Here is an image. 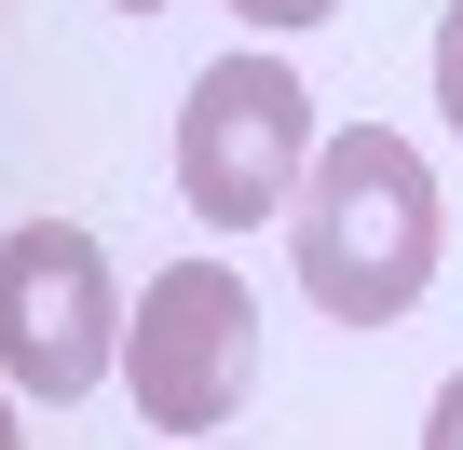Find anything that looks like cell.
<instances>
[{
    "label": "cell",
    "mask_w": 463,
    "mask_h": 450,
    "mask_svg": "<svg viewBox=\"0 0 463 450\" xmlns=\"http://www.w3.org/2000/svg\"><path fill=\"white\" fill-rule=\"evenodd\" d=\"M436 164L395 137V123H341L287 205V260H300V301L341 314V328H395L422 287H436Z\"/></svg>",
    "instance_id": "cell-1"
},
{
    "label": "cell",
    "mask_w": 463,
    "mask_h": 450,
    "mask_svg": "<svg viewBox=\"0 0 463 450\" xmlns=\"http://www.w3.org/2000/svg\"><path fill=\"white\" fill-rule=\"evenodd\" d=\"M314 96H300V69L287 55H218L204 82H191V110H177V191H191V218L204 233H260V218H287L300 205V177H314Z\"/></svg>",
    "instance_id": "cell-2"
},
{
    "label": "cell",
    "mask_w": 463,
    "mask_h": 450,
    "mask_svg": "<svg viewBox=\"0 0 463 450\" xmlns=\"http://www.w3.org/2000/svg\"><path fill=\"white\" fill-rule=\"evenodd\" d=\"M260 382V301L232 260H164L150 301L123 314V396L150 436H218Z\"/></svg>",
    "instance_id": "cell-3"
},
{
    "label": "cell",
    "mask_w": 463,
    "mask_h": 450,
    "mask_svg": "<svg viewBox=\"0 0 463 450\" xmlns=\"http://www.w3.org/2000/svg\"><path fill=\"white\" fill-rule=\"evenodd\" d=\"M123 369V287L82 218H14L0 233V382L69 409Z\"/></svg>",
    "instance_id": "cell-4"
},
{
    "label": "cell",
    "mask_w": 463,
    "mask_h": 450,
    "mask_svg": "<svg viewBox=\"0 0 463 450\" xmlns=\"http://www.w3.org/2000/svg\"><path fill=\"white\" fill-rule=\"evenodd\" d=\"M436 110H449V137H463V0L436 14Z\"/></svg>",
    "instance_id": "cell-5"
},
{
    "label": "cell",
    "mask_w": 463,
    "mask_h": 450,
    "mask_svg": "<svg viewBox=\"0 0 463 450\" xmlns=\"http://www.w3.org/2000/svg\"><path fill=\"white\" fill-rule=\"evenodd\" d=\"M232 14H246L260 42H287V28H327V14H341V0H232Z\"/></svg>",
    "instance_id": "cell-6"
},
{
    "label": "cell",
    "mask_w": 463,
    "mask_h": 450,
    "mask_svg": "<svg viewBox=\"0 0 463 450\" xmlns=\"http://www.w3.org/2000/svg\"><path fill=\"white\" fill-rule=\"evenodd\" d=\"M422 450H463V369L436 382V409H422Z\"/></svg>",
    "instance_id": "cell-7"
},
{
    "label": "cell",
    "mask_w": 463,
    "mask_h": 450,
    "mask_svg": "<svg viewBox=\"0 0 463 450\" xmlns=\"http://www.w3.org/2000/svg\"><path fill=\"white\" fill-rule=\"evenodd\" d=\"M0 450H28V436H14V396H0Z\"/></svg>",
    "instance_id": "cell-8"
},
{
    "label": "cell",
    "mask_w": 463,
    "mask_h": 450,
    "mask_svg": "<svg viewBox=\"0 0 463 450\" xmlns=\"http://www.w3.org/2000/svg\"><path fill=\"white\" fill-rule=\"evenodd\" d=\"M123 14H164V0H123Z\"/></svg>",
    "instance_id": "cell-9"
}]
</instances>
